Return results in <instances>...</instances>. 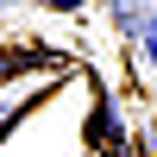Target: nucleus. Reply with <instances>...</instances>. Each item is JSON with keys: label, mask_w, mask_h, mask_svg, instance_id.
Returning a JSON list of instances; mask_svg holds the SVG:
<instances>
[{"label": "nucleus", "mask_w": 157, "mask_h": 157, "mask_svg": "<svg viewBox=\"0 0 157 157\" xmlns=\"http://www.w3.org/2000/svg\"><path fill=\"white\" fill-rule=\"evenodd\" d=\"M138 63H145V69L157 75V13H151L145 25H138Z\"/></svg>", "instance_id": "f257e3e1"}, {"label": "nucleus", "mask_w": 157, "mask_h": 157, "mask_svg": "<svg viewBox=\"0 0 157 157\" xmlns=\"http://www.w3.org/2000/svg\"><path fill=\"white\" fill-rule=\"evenodd\" d=\"M38 6H44V13H82L88 0H38Z\"/></svg>", "instance_id": "f03ea898"}]
</instances>
